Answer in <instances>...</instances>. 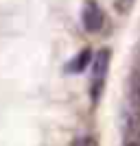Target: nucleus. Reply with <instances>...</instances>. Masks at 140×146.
<instances>
[{
  "label": "nucleus",
  "mask_w": 140,
  "mask_h": 146,
  "mask_svg": "<svg viewBox=\"0 0 140 146\" xmlns=\"http://www.w3.org/2000/svg\"><path fill=\"white\" fill-rule=\"evenodd\" d=\"M110 50L101 48L96 55L92 57V76H90V100L98 105L101 96L105 92V83H107V72H110Z\"/></svg>",
  "instance_id": "f03ea898"
},
{
  "label": "nucleus",
  "mask_w": 140,
  "mask_h": 146,
  "mask_svg": "<svg viewBox=\"0 0 140 146\" xmlns=\"http://www.w3.org/2000/svg\"><path fill=\"white\" fill-rule=\"evenodd\" d=\"M134 2L136 0H116V9H118L121 13H127L129 9L134 7Z\"/></svg>",
  "instance_id": "423d86ee"
},
{
  "label": "nucleus",
  "mask_w": 140,
  "mask_h": 146,
  "mask_svg": "<svg viewBox=\"0 0 140 146\" xmlns=\"http://www.w3.org/2000/svg\"><path fill=\"white\" fill-rule=\"evenodd\" d=\"M90 61H92V52L85 48V50H81L79 55H74L72 59L66 63V72L68 74H79V72H83L85 68H88Z\"/></svg>",
  "instance_id": "20e7f679"
},
{
  "label": "nucleus",
  "mask_w": 140,
  "mask_h": 146,
  "mask_svg": "<svg viewBox=\"0 0 140 146\" xmlns=\"http://www.w3.org/2000/svg\"><path fill=\"white\" fill-rule=\"evenodd\" d=\"M72 146H98V142L92 137V135H81L72 142Z\"/></svg>",
  "instance_id": "39448f33"
},
{
  "label": "nucleus",
  "mask_w": 140,
  "mask_h": 146,
  "mask_svg": "<svg viewBox=\"0 0 140 146\" xmlns=\"http://www.w3.org/2000/svg\"><path fill=\"white\" fill-rule=\"evenodd\" d=\"M123 146H140V79L134 76V85L129 92V113L125 124Z\"/></svg>",
  "instance_id": "f257e3e1"
},
{
  "label": "nucleus",
  "mask_w": 140,
  "mask_h": 146,
  "mask_svg": "<svg viewBox=\"0 0 140 146\" xmlns=\"http://www.w3.org/2000/svg\"><path fill=\"white\" fill-rule=\"evenodd\" d=\"M81 24L88 33H98L105 26V11L96 0H85L81 7Z\"/></svg>",
  "instance_id": "7ed1b4c3"
}]
</instances>
